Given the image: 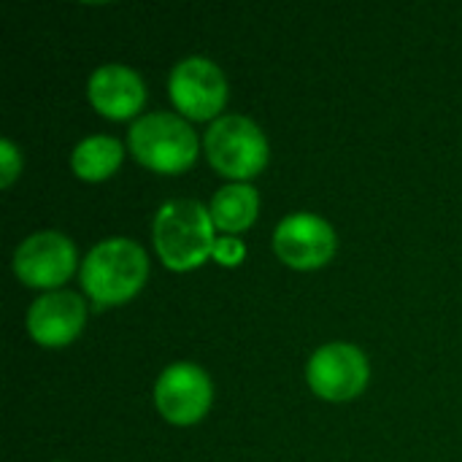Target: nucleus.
Wrapping results in <instances>:
<instances>
[{
	"instance_id": "14",
	"label": "nucleus",
	"mask_w": 462,
	"mask_h": 462,
	"mask_svg": "<svg viewBox=\"0 0 462 462\" xmlns=\"http://www.w3.org/2000/svg\"><path fill=\"white\" fill-rule=\"evenodd\" d=\"M22 149L11 141L3 138L0 141V187H11L16 181V176L22 173Z\"/></svg>"
},
{
	"instance_id": "7",
	"label": "nucleus",
	"mask_w": 462,
	"mask_h": 462,
	"mask_svg": "<svg viewBox=\"0 0 462 462\" xmlns=\"http://www.w3.org/2000/svg\"><path fill=\"white\" fill-rule=\"evenodd\" d=\"M368 379L371 365L365 352L346 341H330L319 346L306 365V382L311 393L330 403L357 398L368 387Z\"/></svg>"
},
{
	"instance_id": "13",
	"label": "nucleus",
	"mask_w": 462,
	"mask_h": 462,
	"mask_svg": "<svg viewBox=\"0 0 462 462\" xmlns=\"http://www.w3.org/2000/svg\"><path fill=\"white\" fill-rule=\"evenodd\" d=\"M125 160V146L114 135H87L70 152V168L81 181H106L111 179Z\"/></svg>"
},
{
	"instance_id": "16",
	"label": "nucleus",
	"mask_w": 462,
	"mask_h": 462,
	"mask_svg": "<svg viewBox=\"0 0 462 462\" xmlns=\"http://www.w3.org/2000/svg\"><path fill=\"white\" fill-rule=\"evenodd\" d=\"M54 462H65V460H54Z\"/></svg>"
},
{
	"instance_id": "3",
	"label": "nucleus",
	"mask_w": 462,
	"mask_h": 462,
	"mask_svg": "<svg viewBox=\"0 0 462 462\" xmlns=\"http://www.w3.org/2000/svg\"><path fill=\"white\" fill-rule=\"evenodd\" d=\"M127 149L143 168L154 173H184L195 165L200 141L184 116L152 111L130 125Z\"/></svg>"
},
{
	"instance_id": "11",
	"label": "nucleus",
	"mask_w": 462,
	"mask_h": 462,
	"mask_svg": "<svg viewBox=\"0 0 462 462\" xmlns=\"http://www.w3.org/2000/svg\"><path fill=\"white\" fill-rule=\"evenodd\" d=\"M87 100L106 119H130L146 103V84L138 70L122 62L97 65L87 81Z\"/></svg>"
},
{
	"instance_id": "15",
	"label": "nucleus",
	"mask_w": 462,
	"mask_h": 462,
	"mask_svg": "<svg viewBox=\"0 0 462 462\" xmlns=\"http://www.w3.org/2000/svg\"><path fill=\"white\" fill-rule=\"evenodd\" d=\"M244 257H246V246H244L241 238H233V236L217 238V244H214V260H217L219 265L236 268V265L244 263Z\"/></svg>"
},
{
	"instance_id": "5",
	"label": "nucleus",
	"mask_w": 462,
	"mask_h": 462,
	"mask_svg": "<svg viewBox=\"0 0 462 462\" xmlns=\"http://www.w3.org/2000/svg\"><path fill=\"white\" fill-rule=\"evenodd\" d=\"M168 95L181 116L195 122H214L227 103V79L214 60L192 54L171 68Z\"/></svg>"
},
{
	"instance_id": "8",
	"label": "nucleus",
	"mask_w": 462,
	"mask_h": 462,
	"mask_svg": "<svg viewBox=\"0 0 462 462\" xmlns=\"http://www.w3.org/2000/svg\"><path fill=\"white\" fill-rule=\"evenodd\" d=\"M214 401L211 376L198 363H171L154 382V406L165 422L187 428L200 422Z\"/></svg>"
},
{
	"instance_id": "12",
	"label": "nucleus",
	"mask_w": 462,
	"mask_h": 462,
	"mask_svg": "<svg viewBox=\"0 0 462 462\" xmlns=\"http://www.w3.org/2000/svg\"><path fill=\"white\" fill-rule=\"evenodd\" d=\"M208 214L214 219V227L225 236L244 233L254 225L260 214V192L249 181H230L211 195Z\"/></svg>"
},
{
	"instance_id": "9",
	"label": "nucleus",
	"mask_w": 462,
	"mask_h": 462,
	"mask_svg": "<svg viewBox=\"0 0 462 462\" xmlns=\"http://www.w3.org/2000/svg\"><path fill=\"white\" fill-rule=\"evenodd\" d=\"M336 246L338 241L333 225L311 211H295L273 230L276 257L295 271H317L328 265L336 254Z\"/></svg>"
},
{
	"instance_id": "6",
	"label": "nucleus",
	"mask_w": 462,
	"mask_h": 462,
	"mask_svg": "<svg viewBox=\"0 0 462 462\" xmlns=\"http://www.w3.org/2000/svg\"><path fill=\"white\" fill-rule=\"evenodd\" d=\"M79 263L76 244L60 230H38L14 249V273L24 287L54 292L73 276Z\"/></svg>"
},
{
	"instance_id": "4",
	"label": "nucleus",
	"mask_w": 462,
	"mask_h": 462,
	"mask_svg": "<svg viewBox=\"0 0 462 462\" xmlns=\"http://www.w3.org/2000/svg\"><path fill=\"white\" fill-rule=\"evenodd\" d=\"M206 157L217 173L233 181H249L268 165V138L260 125L244 114H222L203 138Z\"/></svg>"
},
{
	"instance_id": "10",
	"label": "nucleus",
	"mask_w": 462,
	"mask_h": 462,
	"mask_svg": "<svg viewBox=\"0 0 462 462\" xmlns=\"http://www.w3.org/2000/svg\"><path fill=\"white\" fill-rule=\"evenodd\" d=\"M87 325V303L79 292H43L27 309V333L43 349H62L73 344Z\"/></svg>"
},
{
	"instance_id": "2",
	"label": "nucleus",
	"mask_w": 462,
	"mask_h": 462,
	"mask_svg": "<svg viewBox=\"0 0 462 462\" xmlns=\"http://www.w3.org/2000/svg\"><path fill=\"white\" fill-rule=\"evenodd\" d=\"M79 279L97 306H122L141 292L149 279L146 249L125 236L95 244L81 260Z\"/></svg>"
},
{
	"instance_id": "1",
	"label": "nucleus",
	"mask_w": 462,
	"mask_h": 462,
	"mask_svg": "<svg viewBox=\"0 0 462 462\" xmlns=\"http://www.w3.org/2000/svg\"><path fill=\"white\" fill-rule=\"evenodd\" d=\"M214 219L195 198H176L157 208L152 219L154 252L165 268L184 273L214 257Z\"/></svg>"
}]
</instances>
